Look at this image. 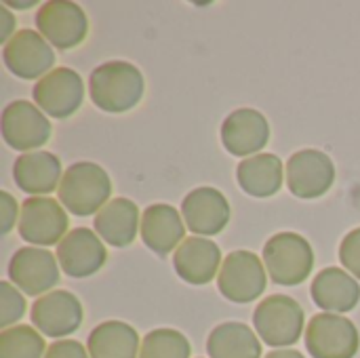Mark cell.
Instances as JSON below:
<instances>
[{"instance_id": "f546056e", "label": "cell", "mask_w": 360, "mask_h": 358, "mask_svg": "<svg viewBox=\"0 0 360 358\" xmlns=\"http://www.w3.org/2000/svg\"><path fill=\"white\" fill-rule=\"evenodd\" d=\"M44 358H91L89 350L76 340H59L49 346Z\"/></svg>"}, {"instance_id": "4fadbf2b", "label": "cell", "mask_w": 360, "mask_h": 358, "mask_svg": "<svg viewBox=\"0 0 360 358\" xmlns=\"http://www.w3.org/2000/svg\"><path fill=\"white\" fill-rule=\"evenodd\" d=\"M2 61L21 80L42 78L55 63L53 46L34 30H19L2 49Z\"/></svg>"}, {"instance_id": "83f0119b", "label": "cell", "mask_w": 360, "mask_h": 358, "mask_svg": "<svg viewBox=\"0 0 360 358\" xmlns=\"http://www.w3.org/2000/svg\"><path fill=\"white\" fill-rule=\"evenodd\" d=\"M0 291H2V300H0V327L4 331V329H8L13 323H17L25 314V298L8 281H4L0 285Z\"/></svg>"}, {"instance_id": "7402d4cb", "label": "cell", "mask_w": 360, "mask_h": 358, "mask_svg": "<svg viewBox=\"0 0 360 358\" xmlns=\"http://www.w3.org/2000/svg\"><path fill=\"white\" fill-rule=\"evenodd\" d=\"M95 232L97 236L108 243L110 247H116V249H124L129 247L141 224H139V209L133 200L129 198H112L97 215H95Z\"/></svg>"}, {"instance_id": "ba28073f", "label": "cell", "mask_w": 360, "mask_h": 358, "mask_svg": "<svg viewBox=\"0 0 360 358\" xmlns=\"http://www.w3.org/2000/svg\"><path fill=\"white\" fill-rule=\"evenodd\" d=\"M38 34L55 49H74L84 42L89 34L86 13L68 0H51L44 2L36 13Z\"/></svg>"}, {"instance_id": "8992f818", "label": "cell", "mask_w": 360, "mask_h": 358, "mask_svg": "<svg viewBox=\"0 0 360 358\" xmlns=\"http://www.w3.org/2000/svg\"><path fill=\"white\" fill-rule=\"evenodd\" d=\"M266 264L251 251H232L217 274L219 293L234 304H249L266 291Z\"/></svg>"}, {"instance_id": "6da1fadb", "label": "cell", "mask_w": 360, "mask_h": 358, "mask_svg": "<svg viewBox=\"0 0 360 358\" xmlns=\"http://www.w3.org/2000/svg\"><path fill=\"white\" fill-rule=\"evenodd\" d=\"M143 74L129 61H105L89 76L91 101L108 114H122L139 106L143 97Z\"/></svg>"}, {"instance_id": "d6a6232c", "label": "cell", "mask_w": 360, "mask_h": 358, "mask_svg": "<svg viewBox=\"0 0 360 358\" xmlns=\"http://www.w3.org/2000/svg\"><path fill=\"white\" fill-rule=\"evenodd\" d=\"M266 358H304V354L291 348H281V350H272Z\"/></svg>"}, {"instance_id": "9c48e42d", "label": "cell", "mask_w": 360, "mask_h": 358, "mask_svg": "<svg viewBox=\"0 0 360 358\" xmlns=\"http://www.w3.org/2000/svg\"><path fill=\"white\" fill-rule=\"evenodd\" d=\"M53 127L46 114L32 101L17 99L2 112V137L19 152H36L51 139Z\"/></svg>"}, {"instance_id": "603a6c76", "label": "cell", "mask_w": 360, "mask_h": 358, "mask_svg": "<svg viewBox=\"0 0 360 358\" xmlns=\"http://www.w3.org/2000/svg\"><path fill=\"white\" fill-rule=\"evenodd\" d=\"M238 186L253 198L274 196L285 181V167L276 154H255L238 162Z\"/></svg>"}, {"instance_id": "4dcf8cb0", "label": "cell", "mask_w": 360, "mask_h": 358, "mask_svg": "<svg viewBox=\"0 0 360 358\" xmlns=\"http://www.w3.org/2000/svg\"><path fill=\"white\" fill-rule=\"evenodd\" d=\"M17 200L8 192H0V217H2V234H8L17 222Z\"/></svg>"}, {"instance_id": "d4e9b609", "label": "cell", "mask_w": 360, "mask_h": 358, "mask_svg": "<svg viewBox=\"0 0 360 358\" xmlns=\"http://www.w3.org/2000/svg\"><path fill=\"white\" fill-rule=\"evenodd\" d=\"M211 358H262V342L245 323H221L207 340Z\"/></svg>"}, {"instance_id": "5b68a950", "label": "cell", "mask_w": 360, "mask_h": 358, "mask_svg": "<svg viewBox=\"0 0 360 358\" xmlns=\"http://www.w3.org/2000/svg\"><path fill=\"white\" fill-rule=\"evenodd\" d=\"M70 228V217L63 205L49 196H30L21 205L19 236L34 247L59 245Z\"/></svg>"}, {"instance_id": "44dd1931", "label": "cell", "mask_w": 360, "mask_h": 358, "mask_svg": "<svg viewBox=\"0 0 360 358\" xmlns=\"http://www.w3.org/2000/svg\"><path fill=\"white\" fill-rule=\"evenodd\" d=\"M13 177L21 192L30 196H44L59 190L63 179L61 160L44 150L21 154L13 165Z\"/></svg>"}, {"instance_id": "ac0fdd59", "label": "cell", "mask_w": 360, "mask_h": 358, "mask_svg": "<svg viewBox=\"0 0 360 358\" xmlns=\"http://www.w3.org/2000/svg\"><path fill=\"white\" fill-rule=\"evenodd\" d=\"M219 247L205 236H188L173 255L175 272L190 285H209L221 270Z\"/></svg>"}, {"instance_id": "5bb4252c", "label": "cell", "mask_w": 360, "mask_h": 358, "mask_svg": "<svg viewBox=\"0 0 360 358\" xmlns=\"http://www.w3.org/2000/svg\"><path fill=\"white\" fill-rule=\"evenodd\" d=\"M32 325L46 338H68L82 325V304L70 291H51L32 306Z\"/></svg>"}, {"instance_id": "7a4b0ae2", "label": "cell", "mask_w": 360, "mask_h": 358, "mask_svg": "<svg viewBox=\"0 0 360 358\" xmlns=\"http://www.w3.org/2000/svg\"><path fill=\"white\" fill-rule=\"evenodd\" d=\"M57 196L68 213L86 217L99 213L108 205L112 196V181L101 165L89 160L74 162L63 173Z\"/></svg>"}, {"instance_id": "484cf974", "label": "cell", "mask_w": 360, "mask_h": 358, "mask_svg": "<svg viewBox=\"0 0 360 358\" xmlns=\"http://www.w3.org/2000/svg\"><path fill=\"white\" fill-rule=\"evenodd\" d=\"M44 338L27 325L8 327L0 333V358H44Z\"/></svg>"}, {"instance_id": "ffe728a7", "label": "cell", "mask_w": 360, "mask_h": 358, "mask_svg": "<svg viewBox=\"0 0 360 358\" xmlns=\"http://www.w3.org/2000/svg\"><path fill=\"white\" fill-rule=\"evenodd\" d=\"M314 304L329 314H346L360 302L359 281L342 268L321 270L310 287Z\"/></svg>"}, {"instance_id": "7c38bea8", "label": "cell", "mask_w": 360, "mask_h": 358, "mask_svg": "<svg viewBox=\"0 0 360 358\" xmlns=\"http://www.w3.org/2000/svg\"><path fill=\"white\" fill-rule=\"evenodd\" d=\"M335 181V165L321 150H300L287 160V188L302 200L325 196Z\"/></svg>"}, {"instance_id": "3957f363", "label": "cell", "mask_w": 360, "mask_h": 358, "mask_svg": "<svg viewBox=\"0 0 360 358\" xmlns=\"http://www.w3.org/2000/svg\"><path fill=\"white\" fill-rule=\"evenodd\" d=\"M304 308L289 295H270L253 312L255 333L270 348H289L304 333Z\"/></svg>"}, {"instance_id": "2e32d148", "label": "cell", "mask_w": 360, "mask_h": 358, "mask_svg": "<svg viewBox=\"0 0 360 358\" xmlns=\"http://www.w3.org/2000/svg\"><path fill=\"white\" fill-rule=\"evenodd\" d=\"M181 215L186 228L196 236H215L224 232L230 222V203L219 190L202 186L184 198Z\"/></svg>"}, {"instance_id": "52a82bcc", "label": "cell", "mask_w": 360, "mask_h": 358, "mask_svg": "<svg viewBox=\"0 0 360 358\" xmlns=\"http://www.w3.org/2000/svg\"><path fill=\"white\" fill-rule=\"evenodd\" d=\"M306 348L312 358H354L360 348L359 329L342 314H316L306 327Z\"/></svg>"}, {"instance_id": "9a60e30c", "label": "cell", "mask_w": 360, "mask_h": 358, "mask_svg": "<svg viewBox=\"0 0 360 358\" xmlns=\"http://www.w3.org/2000/svg\"><path fill=\"white\" fill-rule=\"evenodd\" d=\"M105 260L108 251L101 238L89 228L70 230L57 245V262L70 279H86L97 274L105 266Z\"/></svg>"}, {"instance_id": "30bf717a", "label": "cell", "mask_w": 360, "mask_h": 358, "mask_svg": "<svg viewBox=\"0 0 360 358\" xmlns=\"http://www.w3.org/2000/svg\"><path fill=\"white\" fill-rule=\"evenodd\" d=\"M8 279L25 295H46L59 283L57 255L42 247H21L8 262Z\"/></svg>"}, {"instance_id": "277c9868", "label": "cell", "mask_w": 360, "mask_h": 358, "mask_svg": "<svg viewBox=\"0 0 360 358\" xmlns=\"http://www.w3.org/2000/svg\"><path fill=\"white\" fill-rule=\"evenodd\" d=\"M264 264L272 283L295 287L310 276L314 268V251L304 236L281 232L264 245Z\"/></svg>"}, {"instance_id": "e0dca14e", "label": "cell", "mask_w": 360, "mask_h": 358, "mask_svg": "<svg viewBox=\"0 0 360 358\" xmlns=\"http://www.w3.org/2000/svg\"><path fill=\"white\" fill-rule=\"evenodd\" d=\"M270 141V124L259 110L240 108L232 112L221 124V143L224 148L243 158L259 154Z\"/></svg>"}, {"instance_id": "836d02e7", "label": "cell", "mask_w": 360, "mask_h": 358, "mask_svg": "<svg viewBox=\"0 0 360 358\" xmlns=\"http://www.w3.org/2000/svg\"><path fill=\"white\" fill-rule=\"evenodd\" d=\"M6 6H13V8H30L34 6V2H4Z\"/></svg>"}, {"instance_id": "1f68e13d", "label": "cell", "mask_w": 360, "mask_h": 358, "mask_svg": "<svg viewBox=\"0 0 360 358\" xmlns=\"http://www.w3.org/2000/svg\"><path fill=\"white\" fill-rule=\"evenodd\" d=\"M0 19H2V23H0V40L6 44L17 32H15V19H13V13L8 11V6L6 4H0Z\"/></svg>"}, {"instance_id": "4316f807", "label": "cell", "mask_w": 360, "mask_h": 358, "mask_svg": "<svg viewBox=\"0 0 360 358\" xmlns=\"http://www.w3.org/2000/svg\"><path fill=\"white\" fill-rule=\"evenodd\" d=\"M192 346L181 331L175 329H154L143 342L139 358H190Z\"/></svg>"}, {"instance_id": "cb8c5ba5", "label": "cell", "mask_w": 360, "mask_h": 358, "mask_svg": "<svg viewBox=\"0 0 360 358\" xmlns=\"http://www.w3.org/2000/svg\"><path fill=\"white\" fill-rule=\"evenodd\" d=\"M86 350L91 358H139V333L122 321H105L97 325L89 340Z\"/></svg>"}, {"instance_id": "f1b7e54d", "label": "cell", "mask_w": 360, "mask_h": 358, "mask_svg": "<svg viewBox=\"0 0 360 358\" xmlns=\"http://www.w3.org/2000/svg\"><path fill=\"white\" fill-rule=\"evenodd\" d=\"M340 262L356 281H360V228L344 236L340 245Z\"/></svg>"}, {"instance_id": "d6986e66", "label": "cell", "mask_w": 360, "mask_h": 358, "mask_svg": "<svg viewBox=\"0 0 360 358\" xmlns=\"http://www.w3.org/2000/svg\"><path fill=\"white\" fill-rule=\"evenodd\" d=\"M141 241L150 251L165 257L186 241V226L184 215L171 205H150L141 213Z\"/></svg>"}, {"instance_id": "8fae6325", "label": "cell", "mask_w": 360, "mask_h": 358, "mask_svg": "<svg viewBox=\"0 0 360 358\" xmlns=\"http://www.w3.org/2000/svg\"><path fill=\"white\" fill-rule=\"evenodd\" d=\"M34 103L51 118H70L84 99V82L72 68H55L34 84Z\"/></svg>"}]
</instances>
